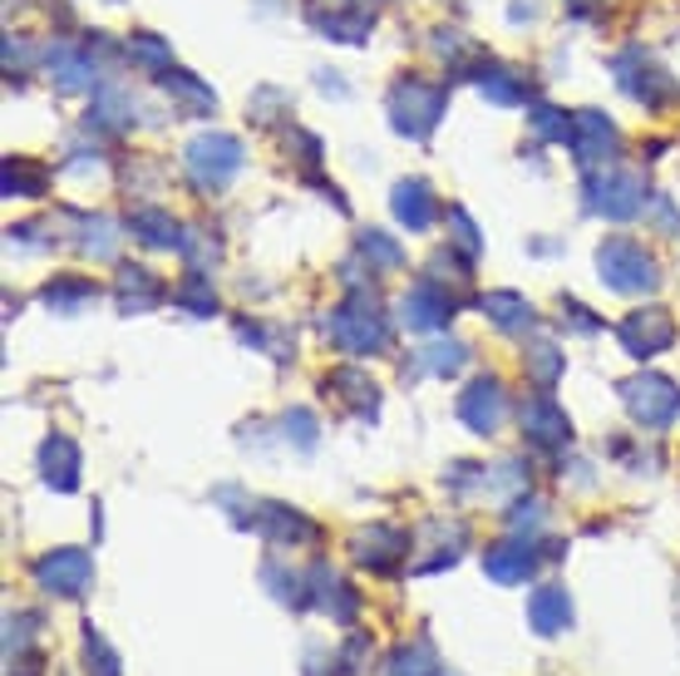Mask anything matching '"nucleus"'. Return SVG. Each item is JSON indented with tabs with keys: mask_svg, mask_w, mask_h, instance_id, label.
Segmentation results:
<instances>
[{
	"mask_svg": "<svg viewBox=\"0 0 680 676\" xmlns=\"http://www.w3.org/2000/svg\"><path fill=\"white\" fill-rule=\"evenodd\" d=\"M444 104H449V89L444 84H424V80H400L390 89V119L405 139H429L434 124L444 119Z\"/></svg>",
	"mask_w": 680,
	"mask_h": 676,
	"instance_id": "nucleus-1",
	"label": "nucleus"
},
{
	"mask_svg": "<svg viewBox=\"0 0 680 676\" xmlns=\"http://www.w3.org/2000/svg\"><path fill=\"white\" fill-rule=\"evenodd\" d=\"M326 336H331V346H340L346 356H370V351H380V346L390 341V326H385V316L375 311V302L370 297H350L346 306H336L331 311Z\"/></svg>",
	"mask_w": 680,
	"mask_h": 676,
	"instance_id": "nucleus-2",
	"label": "nucleus"
},
{
	"mask_svg": "<svg viewBox=\"0 0 680 676\" xmlns=\"http://www.w3.org/2000/svg\"><path fill=\"white\" fill-rule=\"evenodd\" d=\"M597 267L612 292H651L661 282V267H656L651 252L636 237H607L597 247Z\"/></svg>",
	"mask_w": 680,
	"mask_h": 676,
	"instance_id": "nucleus-3",
	"label": "nucleus"
},
{
	"mask_svg": "<svg viewBox=\"0 0 680 676\" xmlns=\"http://www.w3.org/2000/svg\"><path fill=\"white\" fill-rule=\"evenodd\" d=\"M183 168H188V178H193L198 188H208V193H217V188H227L232 178H237V168H242V144L232 139V134H198L193 144H188V154H183Z\"/></svg>",
	"mask_w": 680,
	"mask_h": 676,
	"instance_id": "nucleus-4",
	"label": "nucleus"
},
{
	"mask_svg": "<svg viewBox=\"0 0 680 676\" xmlns=\"http://www.w3.org/2000/svg\"><path fill=\"white\" fill-rule=\"evenodd\" d=\"M621 400H626L636 425H646V430H666L680 415V385L666 376H651V371L621 380Z\"/></svg>",
	"mask_w": 680,
	"mask_h": 676,
	"instance_id": "nucleus-5",
	"label": "nucleus"
},
{
	"mask_svg": "<svg viewBox=\"0 0 680 676\" xmlns=\"http://www.w3.org/2000/svg\"><path fill=\"white\" fill-rule=\"evenodd\" d=\"M306 20L336 45H360L375 25V0H316Z\"/></svg>",
	"mask_w": 680,
	"mask_h": 676,
	"instance_id": "nucleus-6",
	"label": "nucleus"
},
{
	"mask_svg": "<svg viewBox=\"0 0 680 676\" xmlns=\"http://www.w3.org/2000/svg\"><path fill=\"white\" fill-rule=\"evenodd\" d=\"M89 578H94V563L79 548H55V553H45L35 563V583L55 598H79L89 588Z\"/></svg>",
	"mask_w": 680,
	"mask_h": 676,
	"instance_id": "nucleus-7",
	"label": "nucleus"
},
{
	"mask_svg": "<svg viewBox=\"0 0 680 676\" xmlns=\"http://www.w3.org/2000/svg\"><path fill=\"white\" fill-rule=\"evenodd\" d=\"M641 178L621 173V168H607L602 178H587V208L592 213H607V218H636L641 213Z\"/></svg>",
	"mask_w": 680,
	"mask_h": 676,
	"instance_id": "nucleus-8",
	"label": "nucleus"
},
{
	"mask_svg": "<svg viewBox=\"0 0 680 676\" xmlns=\"http://www.w3.org/2000/svg\"><path fill=\"white\" fill-rule=\"evenodd\" d=\"M508 415V400H503V380L493 376H478L469 390L459 395V420L469 430H478V435H493L498 425H503Z\"/></svg>",
	"mask_w": 680,
	"mask_h": 676,
	"instance_id": "nucleus-9",
	"label": "nucleus"
},
{
	"mask_svg": "<svg viewBox=\"0 0 680 676\" xmlns=\"http://www.w3.org/2000/svg\"><path fill=\"white\" fill-rule=\"evenodd\" d=\"M616 336H621V346L631 356H656V351H666V346L676 341V321L666 311H631L621 326H616Z\"/></svg>",
	"mask_w": 680,
	"mask_h": 676,
	"instance_id": "nucleus-10",
	"label": "nucleus"
},
{
	"mask_svg": "<svg viewBox=\"0 0 680 676\" xmlns=\"http://www.w3.org/2000/svg\"><path fill=\"white\" fill-rule=\"evenodd\" d=\"M523 430H528V440L543 445V450H557V445H567L572 440L567 410H562L552 395H528L523 400Z\"/></svg>",
	"mask_w": 680,
	"mask_h": 676,
	"instance_id": "nucleus-11",
	"label": "nucleus"
},
{
	"mask_svg": "<svg viewBox=\"0 0 680 676\" xmlns=\"http://www.w3.org/2000/svg\"><path fill=\"white\" fill-rule=\"evenodd\" d=\"M567 144H572V154H577L582 168H602V163H612V154H616V129L602 119V114L587 109V114L572 119Z\"/></svg>",
	"mask_w": 680,
	"mask_h": 676,
	"instance_id": "nucleus-12",
	"label": "nucleus"
},
{
	"mask_svg": "<svg viewBox=\"0 0 680 676\" xmlns=\"http://www.w3.org/2000/svg\"><path fill=\"white\" fill-rule=\"evenodd\" d=\"M454 311V302L444 297L434 282H419V287L405 292V302H400V321L410 326V331H434V326H444Z\"/></svg>",
	"mask_w": 680,
	"mask_h": 676,
	"instance_id": "nucleus-13",
	"label": "nucleus"
},
{
	"mask_svg": "<svg viewBox=\"0 0 680 676\" xmlns=\"http://www.w3.org/2000/svg\"><path fill=\"white\" fill-rule=\"evenodd\" d=\"M484 568H488V578H493V583H528V578H533V568H538V553H533V543H528V538H508V543L488 548Z\"/></svg>",
	"mask_w": 680,
	"mask_h": 676,
	"instance_id": "nucleus-14",
	"label": "nucleus"
},
{
	"mask_svg": "<svg viewBox=\"0 0 680 676\" xmlns=\"http://www.w3.org/2000/svg\"><path fill=\"white\" fill-rule=\"evenodd\" d=\"M355 563H365V568H375V573H390V568L400 563V553H405V534L400 528H385V524H375V528H360L355 534Z\"/></svg>",
	"mask_w": 680,
	"mask_h": 676,
	"instance_id": "nucleus-15",
	"label": "nucleus"
},
{
	"mask_svg": "<svg viewBox=\"0 0 680 676\" xmlns=\"http://www.w3.org/2000/svg\"><path fill=\"white\" fill-rule=\"evenodd\" d=\"M40 469H45L50 489H60V494L79 489V450H74V440L50 435L45 450H40Z\"/></svg>",
	"mask_w": 680,
	"mask_h": 676,
	"instance_id": "nucleus-16",
	"label": "nucleus"
},
{
	"mask_svg": "<svg viewBox=\"0 0 680 676\" xmlns=\"http://www.w3.org/2000/svg\"><path fill=\"white\" fill-rule=\"evenodd\" d=\"M528 622H533L538 637H557V632H567V622H572L567 588H538V593L528 598Z\"/></svg>",
	"mask_w": 680,
	"mask_h": 676,
	"instance_id": "nucleus-17",
	"label": "nucleus"
},
{
	"mask_svg": "<svg viewBox=\"0 0 680 676\" xmlns=\"http://www.w3.org/2000/svg\"><path fill=\"white\" fill-rule=\"evenodd\" d=\"M262 528V534H272L276 543H311L316 538V528L301 519V514H291V509H276V504H257V519H252Z\"/></svg>",
	"mask_w": 680,
	"mask_h": 676,
	"instance_id": "nucleus-18",
	"label": "nucleus"
},
{
	"mask_svg": "<svg viewBox=\"0 0 680 676\" xmlns=\"http://www.w3.org/2000/svg\"><path fill=\"white\" fill-rule=\"evenodd\" d=\"M395 218L410 232H424V228L434 223V198H429V188H424L419 178H410V183L395 188Z\"/></svg>",
	"mask_w": 680,
	"mask_h": 676,
	"instance_id": "nucleus-19",
	"label": "nucleus"
},
{
	"mask_svg": "<svg viewBox=\"0 0 680 676\" xmlns=\"http://www.w3.org/2000/svg\"><path fill=\"white\" fill-rule=\"evenodd\" d=\"M50 75L60 80V89H84V84L94 80L89 50H79V45H55V50H50Z\"/></svg>",
	"mask_w": 680,
	"mask_h": 676,
	"instance_id": "nucleus-20",
	"label": "nucleus"
},
{
	"mask_svg": "<svg viewBox=\"0 0 680 676\" xmlns=\"http://www.w3.org/2000/svg\"><path fill=\"white\" fill-rule=\"evenodd\" d=\"M163 302V287L148 267H124L119 272V306L124 311H148V306Z\"/></svg>",
	"mask_w": 680,
	"mask_h": 676,
	"instance_id": "nucleus-21",
	"label": "nucleus"
},
{
	"mask_svg": "<svg viewBox=\"0 0 680 676\" xmlns=\"http://www.w3.org/2000/svg\"><path fill=\"white\" fill-rule=\"evenodd\" d=\"M99 292H94V282H84V277H55L45 292H40V302L50 306V311H60V316H74V311H84Z\"/></svg>",
	"mask_w": 680,
	"mask_h": 676,
	"instance_id": "nucleus-22",
	"label": "nucleus"
},
{
	"mask_svg": "<svg viewBox=\"0 0 680 676\" xmlns=\"http://www.w3.org/2000/svg\"><path fill=\"white\" fill-rule=\"evenodd\" d=\"M311 588H316V602H321V608L331 612L336 622H350V617H355L360 602H355V593H350V588L331 573V568H316V573H311Z\"/></svg>",
	"mask_w": 680,
	"mask_h": 676,
	"instance_id": "nucleus-23",
	"label": "nucleus"
},
{
	"mask_svg": "<svg viewBox=\"0 0 680 676\" xmlns=\"http://www.w3.org/2000/svg\"><path fill=\"white\" fill-rule=\"evenodd\" d=\"M484 311L493 316L498 331H528V326H533V306L518 297V292H488Z\"/></svg>",
	"mask_w": 680,
	"mask_h": 676,
	"instance_id": "nucleus-24",
	"label": "nucleus"
},
{
	"mask_svg": "<svg viewBox=\"0 0 680 676\" xmlns=\"http://www.w3.org/2000/svg\"><path fill=\"white\" fill-rule=\"evenodd\" d=\"M129 228L148 242V247H183V237H178V223L168 213H158V208H138V213L129 218Z\"/></svg>",
	"mask_w": 680,
	"mask_h": 676,
	"instance_id": "nucleus-25",
	"label": "nucleus"
},
{
	"mask_svg": "<svg viewBox=\"0 0 680 676\" xmlns=\"http://www.w3.org/2000/svg\"><path fill=\"white\" fill-rule=\"evenodd\" d=\"M163 89L173 94V99L183 104L188 114H212V104H217L208 84H198L193 75H183V70H163Z\"/></svg>",
	"mask_w": 680,
	"mask_h": 676,
	"instance_id": "nucleus-26",
	"label": "nucleus"
},
{
	"mask_svg": "<svg viewBox=\"0 0 680 676\" xmlns=\"http://www.w3.org/2000/svg\"><path fill=\"white\" fill-rule=\"evenodd\" d=\"M326 385H331V390H346V405H355L360 415H375V405H380V390L370 385V380L360 376L355 366H340V371H336L331 380H326Z\"/></svg>",
	"mask_w": 680,
	"mask_h": 676,
	"instance_id": "nucleus-27",
	"label": "nucleus"
},
{
	"mask_svg": "<svg viewBox=\"0 0 680 676\" xmlns=\"http://www.w3.org/2000/svg\"><path fill=\"white\" fill-rule=\"evenodd\" d=\"M616 70H621V65H616ZM621 89L631 94V99H641V104H661V99H671V94H676V84L666 80L661 70H636V75H631V70H621Z\"/></svg>",
	"mask_w": 680,
	"mask_h": 676,
	"instance_id": "nucleus-28",
	"label": "nucleus"
},
{
	"mask_svg": "<svg viewBox=\"0 0 680 676\" xmlns=\"http://www.w3.org/2000/svg\"><path fill=\"white\" fill-rule=\"evenodd\" d=\"M464 361H469V346L464 341H434V346H424L414 366H419L424 376H454Z\"/></svg>",
	"mask_w": 680,
	"mask_h": 676,
	"instance_id": "nucleus-29",
	"label": "nucleus"
},
{
	"mask_svg": "<svg viewBox=\"0 0 680 676\" xmlns=\"http://www.w3.org/2000/svg\"><path fill=\"white\" fill-rule=\"evenodd\" d=\"M390 676H444V667L429 642H410V647H400L390 657Z\"/></svg>",
	"mask_w": 680,
	"mask_h": 676,
	"instance_id": "nucleus-30",
	"label": "nucleus"
},
{
	"mask_svg": "<svg viewBox=\"0 0 680 676\" xmlns=\"http://www.w3.org/2000/svg\"><path fill=\"white\" fill-rule=\"evenodd\" d=\"M173 302L178 306H188L193 316H212L217 311V297H212V282L203 277V272H188V282L173 292Z\"/></svg>",
	"mask_w": 680,
	"mask_h": 676,
	"instance_id": "nucleus-31",
	"label": "nucleus"
},
{
	"mask_svg": "<svg viewBox=\"0 0 680 676\" xmlns=\"http://www.w3.org/2000/svg\"><path fill=\"white\" fill-rule=\"evenodd\" d=\"M478 84H484V94L493 104H523L528 99V84L518 75H508V70H484V80Z\"/></svg>",
	"mask_w": 680,
	"mask_h": 676,
	"instance_id": "nucleus-32",
	"label": "nucleus"
},
{
	"mask_svg": "<svg viewBox=\"0 0 680 676\" xmlns=\"http://www.w3.org/2000/svg\"><path fill=\"white\" fill-rule=\"evenodd\" d=\"M84 662L94 667V676H119V657H114V647L104 642V632L94 627H84Z\"/></svg>",
	"mask_w": 680,
	"mask_h": 676,
	"instance_id": "nucleus-33",
	"label": "nucleus"
},
{
	"mask_svg": "<svg viewBox=\"0 0 680 676\" xmlns=\"http://www.w3.org/2000/svg\"><path fill=\"white\" fill-rule=\"evenodd\" d=\"M528 376L538 380V385H552V380L562 376V356L552 341H533V351H528Z\"/></svg>",
	"mask_w": 680,
	"mask_h": 676,
	"instance_id": "nucleus-34",
	"label": "nucleus"
},
{
	"mask_svg": "<svg viewBox=\"0 0 680 676\" xmlns=\"http://www.w3.org/2000/svg\"><path fill=\"white\" fill-rule=\"evenodd\" d=\"M360 257H365L370 267H400V262H405V252H400L385 232H365V237H360Z\"/></svg>",
	"mask_w": 680,
	"mask_h": 676,
	"instance_id": "nucleus-35",
	"label": "nucleus"
},
{
	"mask_svg": "<svg viewBox=\"0 0 680 676\" xmlns=\"http://www.w3.org/2000/svg\"><path fill=\"white\" fill-rule=\"evenodd\" d=\"M40 188H45V173H40V168H25V158L6 163V193H30L35 198Z\"/></svg>",
	"mask_w": 680,
	"mask_h": 676,
	"instance_id": "nucleus-36",
	"label": "nucleus"
},
{
	"mask_svg": "<svg viewBox=\"0 0 680 676\" xmlns=\"http://www.w3.org/2000/svg\"><path fill=\"white\" fill-rule=\"evenodd\" d=\"M262 578H267V588H276V598H281V602H291V608H301V593H306V583H301V578H286L281 573V563H267V568H262Z\"/></svg>",
	"mask_w": 680,
	"mask_h": 676,
	"instance_id": "nucleus-37",
	"label": "nucleus"
},
{
	"mask_svg": "<svg viewBox=\"0 0 680 676\" xmlns=\"http://www.w3.org/2000/svg\"><path fill=\"white\" fill-rule=\"evenodd\" d=\"M129 55L138 60V65H148V70H163L168 65V45L158 35H134L129 40Z\"/></svg>",
	"mask_w": 680,
	"mask_h": 676,
	"instance_id": "nucleus-38",
	"label": "nucleus"
},
{
	"mask_svg": "<svg viewBox=\"0 0 680 676\" xmlns=\"http://www.w3.org/2000/svg\"><path fill=\"white\" fill-rule=\"evenodd\" d=\"M449 228H454V247H459L464 257H478V228L464 208H449Z\"/></svg>",
	"mask_w": 680,
	"mask_h": 676,
	"instance_id": "nucleus-39",
	"label": "nucleus"
},
{
	"mask_svg": "<svg viewBox=\"0 0 680 676\" xmlns=\"http://www.w3.org/2000/svg\"><path fill=\"white\" fill-rule=\"evenodd\" d=\"M533 129L543 134V139H567L572 119H567V114H557V109H548V104H538V109H533Z\"/></svg>",
	"mask_w": 680,
	"mask_h": 676,
	"instance_id": "nucleus-40",
	"label": "nucleus"
},
{
	"mask_svg": "<svg viewBox=\"0 0 680 676\" xmlns=\"http://www.w3.org/2000/svg\"><path fill=\"white\" fill-rule=\"evenodd\" d=\"M286 430H296V445L301 450L316 445V420L306 415V410H291V415H286Z\"/></svg>",
	"mask_w": 680,
	"mask_h": 676,
	"instance_id": "nucleus-41",
	"label": "nucleus"
},
{
	"mask_svg": "<svg viewBox=\"0 0 680 676\" xmlns=\"http://www.w3.org/2000/svg\"><path fill=\"white\" fill-rule=\"evenodd\" d=\"M562 311L572 316V326H577V331H597V321H592V311H587V306H577V302H562Z\"/></svg>",
	"mask_w": 680,
	"mask_h": 676,
	"instance_id": "nucleus-42",
	"label": "nucleus"
},
{
	"mask_svg": "<svg viewBox=\"0 0 680 676\" xmlns=\"http://www.w3.org/2000/svg\"><path fill=\"white\" fill-rule=\"evenodd\" d=\"M538 519H543V504H523V509H518V519H513V528H538Z\"/></svg>",
	"mask_w": 680,
	"mask_h": 676,
	"instance_id": "nucleus-43",
	"label": "nucleus"
}]
</instances>
